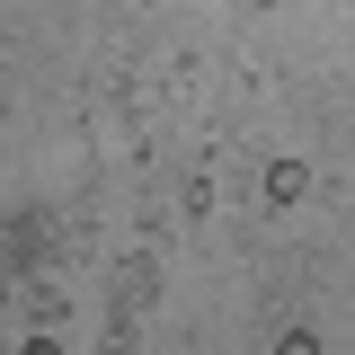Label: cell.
Segmentation results:
<instances>
[{"mask_svg":"<svg viewBox=\"0 0 355 355\" xmlns=\"http://www.w3.org/2000/svg\"><path fill=\"white\" fill-rule=\"evenodd\" d=\"M302 187H311V169H302V160H275V169H266V205L284 214V205H302Z\"/></svg>","mask_w":355,"mask_h":355,"instance_id":"cell-1","label":"cell"},{"mask_svg":"<svg viewBox=\"0 0 355 355\" xmlns=\"http://www.w3.org/2000/svg\"><path fill=\"white\" fill-rule=\"evenodd\" d=\"M275 355H320V338H311V329H284V347Z\"/></svg>","mask_w":355,"mask_h":355,"instance_id":"cell-2","label":"cell"},{"mask_svg":"<svg viewBox=\"0 0 355 355\" xmlns=\"http://www.w3.org/2000/svg\"><path fill=\"white\" fill-rule=\"evenodd\" d=\"M18 355H62V347H53V338H27V347H18Z\"/></svg>","mask_w":355,"mask_h":355,"instance_id":"cell-3","label":"cell"}]
</instances>
